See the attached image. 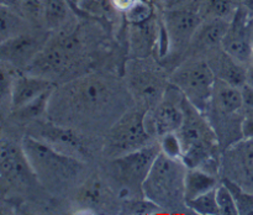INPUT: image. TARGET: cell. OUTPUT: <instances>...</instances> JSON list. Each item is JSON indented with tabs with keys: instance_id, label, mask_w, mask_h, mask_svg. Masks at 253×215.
<instances>
[{
	"instance_id": "cell-1",
	"label": "cell",
	"mask_w": 253,
	"mask_h": 215,
	"mask_svg": "<svg viewBox=\"0 0 253 215\" xmlns=\"http://www.w3.org/2000/svg\"><path fill=\"white\" fill-rule=\"evenodd\" d=\"M119 91L106 77L85 74L54 89L47 114L53 123L69 128L98 124L118 108Z\"/></svg>"
},
{
	"instance_id": "cell-2",
	"label": "cell",
	"mask_w": 253,
	"mask_h": 215,
	"mask_svg": "<svg viewBox=\"0 0 253 215\" xmlns=\"http://www.w3.org/2000/svg\"><path fill=\"white\" fill-rule=\"evenodd\" d=\"M21 146L37 180L48 189L62 190L76 182L84 168V161L64 155L32 135L25 136Z\"/></svg>"
},
{
	"instance_id": "cell-3",
	"label": "cell",
	"mask_w": 253,
	"mask_h": 215,
	"mask_svg": "<svg viewBox=\"0 0 253 215\" xmlns=\"http://www.w3.org/2000/svg\"><path fill=\"white\" fill-rule=\"evenodd\" d=\"M187 170L183 161L173 160L161 152L142 184L143 197L156 203L162 210L185 205Z\"/></svg>"
},
{
	"instance_id": "cell-4",
	"label": "cell",
	"mask_w": 253,
	"mask_h": 215,
	"mask_svg": "<svg viewBox=\"0 0 253 215\" xmlns=\"http://www.w3.org/2000/svg\"><path fill=\"white\" fill-rule=\"evenodd\" d=\"M81 53L82 41L77 32L61 30L46 41L26 71L29 74L53 81L69 73L79 62Z\"/></svg>"
},
{
	"instance_id": "cell-5",
	"label": "cell",
	"mask_w": 253,
	"mask_h": 215,
	"mask_svg": "<svg viewBox=\"0 0 253 215\" xmlns=\"http://www.w3.org/2000/svg\"><path fill=\"white\" fill-rule=\"evenodd\" d=\"M146 118L147 110L138 106L124 111L109 129L104 153L113 160L150 145L152 133L148 130Z\"/></svg>"
},
{
	"instance_id": "cell-6",
	"label": "cell",
	"mask_w": 253,
	"mask_h": 215,
	"mask_svg": "<svg viewBox=\"0 0 253 215\" xmlns=\"http://www.w3.org/2000/svg\"><path fill=\"white\" fill-rule=\"evenodd\" d=\"M168 79L198 110L208 113L216 82V77L208 61L197 58L183 62Z\"/></svg>"
},
{
	"instance_id": "cell-7",
	"label": "cell",
	"mask_w": 253,
	"mask_h": 215,
	"mask_svg": "<svg viewBox=\"0 0 253 215\" xmlns=\"http://www.w3.org/2000/svg\"><path fill=\"white\" fill-rule=\"evenodd\" d=\"M148 58V57H147ZM147 58H135L127 64V90L138 108L150 111L163 98L169 84L160 67Z\"/></svg>"
},
{
	"instance_id": "cell-8",
	"label": "cell",
	"mask_w": 253,
	"mask_h": 215,
	"mask_svg": "<svg viewBox=\"0 0 253 215\" xmlns=\"http://www.w3.org/2000/svg\"><path fill=\"white\" fill-rule=\"evenodd\" d=\"M160 153V143L152 141L150 145L140 150L111 160L114 174L119 180H121L123 185L119 194L121 199L125 200L132 198V193L136 190L142 193L143 182Z\"/></svg>"
},
{
	"instance_id": "cell-9",
	"label": "cell",
	"mask_w": 253,
	"mask_h": 215,
	"mask_svg": "<svg viewBox=\"0 0 253 215\" xmlns=\"http://www.w3.org/2000/svg\"><path fill=\"white\" fill-rule=\"evenodd\" d=\"M183 100L184 95L182 91L172 83L168 84L160 103L152 110L147 111L150 121L147 128L152 135L155 133L157 137H161L166 133L177 132L179 130L184 120Z\"/></svg>"
},
{
	"instance_id": "cell-10",
	"label": "cell",
	"mask_w": 253,
	"mask_h": 215,
	"mask_svg": "<svg viewBox=\"0 0 253 215\" xmlns=\"http://www.w3.org/2000/svg\"><path fill=\"white\" fill-rule=\"evenodd\" d=\"M250 11L242 6L237 9L221 44L227 54L247 67L252 64L253 53V19Z\"/></svg>"
},
{
	"instance_id": "cell-11",
	"label": "cell",
	"mask_w": 253,
	"mask_h": 215,
	"mask_svg": "<svg viewBox=\"0 0 253 215\" xmlns=\"http://www.w3.org/2000/svg\"><path fill=\"white\" fill-rule=\"evenodd\" d=\"M203 20L204 17L197 6L163 11L162 22L169 39L170 52H180L189 47L193 36Z\"/></svg>"
},
{
	"instance_id": "cell-12",
	"label": "cell",
	"mask_w": 253,
	"mask_h": 215,
	"mask_svg": "<svg viewBox=\"0 0 253 215\" xmlns=\"http://www.w3.org/2000/svg\"><path fill=\"white\" fill-rule=\"evenodd\" d=\"M37 130H39L37 135L32 136L47 142L54 150L59 151L64 155L78 158L84 162H85L86 157H90L85 142L73 128L49 121V123L41 124Z\"/></svg>"
},
{
	"instance_id": "cell-13",
	"label": "cell",
	"mask_w": 253,
	"mask_h": 215,
	"mask_svg": "<svg viewBox=\"0 0 253 215\" xmlns=\"http://www.w3.org/2000/svg\"><path fill=\"white\" fill-rule=\"evenodd\" d=\"M224 165L229 168V178L253 193V138H242L226 148Z\"/></svg>"
},
{
	"instance_id": "cell-14",
	"label": "cell",
	"mask_w": 253,
	"mask_h": 215,
	"mask_svg": "<svg viewBox=\"0 0 253 215\" xmlns=\"http://www.w3.org/2000/svg\"><path fill=\"white\" fill-rule=\"evenodd\" d=\"M0 170H1L2 180L9 185L25 184L31 177H36L22 146L16 145L12 141H1Z\"/></svg>"
},
{
	"instance_id": "cell-15",
	"label": "cell",
	"mask_w": 253,
	"mask_h": 215,
	"mask_svg": "<svg viewBox=\"0 0 253 215\" xmlns=\"http://www.w3.org/2000/svg\"><path fill=\"white\" fill-rule=\"evenodd\" d=\"M46 41L30 32H22L12 39L0 43L1 61L7 62L15 68H25L31 64L35 57L39 54Z\"/></svg>"
},
{
	"instance_id": "cell-16",
	"label": "cell",
	"mask_w": 253,
	"mask_h": 215,
	"mask_svg": "<svg viewBox=\"0 0 253 215\" xmlns=\"http://www.w3.org/2000/svg\"><path fill=\"white\" fill-rule=\"evenodd\" d=\"M56 84L51 79L43 77L34 76V74H22L15 78L10 90V108L11 110H17L26 104L31 103L40 95L46 91L53 90Z\"/></svg>"
},
{
	"instance_id": "cell-17",
	"label": "cell",
	"mask_w": 253,
	"mask_h": 215,
	"mask_svg": "<svg viewBox=\"0 0 253 215\" xmlns=\"http://www.w3.org/2000/svg\"><path fill=\"white\" fill-rule=\"evenodd\" d=\"M113 197L110 187L98 174L86 178L76 194V203L81 210H100Z\"/></svg>"
},
{
	"instance_id": "cell-18",
	"label": "cell",
	"mask_w": 253,
	"mask_h": 215,
	"mask_svg": "<svg viewBox=\"0 0 253 215\" xmlns=\"http://www.w3.org/2000/svg\"><path fill=\"white\" fill-rule=\"evenodd\" d=\"M161 21L155 16L141 24L130 25V49L133 58H147L157 48Z\"/></svg>"
},
{
	"instance_id": "cell-19",
	"label": "cell",
	"mask_w": 253,
	"mask_h": 215,
	"mask_svg": "<svg viewBox=\"0 0 253 215\" xmlns=\"http://www.w3.org/2000/svg\"><path fill=\"white\" fill-rule=\"evenodd\" d=\"M207 61L216 78L222 79L239 88H242L246 84L249 67L237 62L222 48L220 52H214Z\"/></svg>"
},
{
	"instance_id": "cell-20",
	"label": "cell",
	"mask_w": 253,
	"mask_h": 215,
	"mask_svg": "<svg viewBox=\"0 0 253 215\" xmlns=\"http://www.w3.org/2000/svg\"><path fill=\"white\" fill-rule=\"evenodd\" d=\"M229 20L219 19V17H209L204 19L197 32L193 36L190 44L197 49L210 51L217 47H222V40L226 35L230 26Z\"/></svg>"
},
{
	"instance_id": "cell-21",
	"label": "cell",
	"mask_w": 253,
	"mask_h": 215,
	"mask_svg": "<svg viewBox=\"0 0 253 215\" xmlns=\"http://www.w3.org/2000/svg\"><path fill=\"white\" fill-rule=\"evenodd\" d=\"M219 184L216 174L202 168H188L185 174V203L215 189Z\"/></svg>"
},
{
	"instance_id": "cell-22",
	"label": "cell",
	"mask_w": 253,
	"mask_h": 215,
	"mask_svg": "<svg viewBox=\"0 0 253 215\" xmlns=\"http://www.w3.org/2000/svg\"><path fill=\"white\" fill-rule=\"evenodd\" d=\"M71 5L68 0H44L43 24L48 30H62L71 16Z\"/></svg>"
},
{
	"instance_id": "cell-23",
	"label": "cell",
	"mask_w": 253,
	"mask_h": 215,
	"mask_svg": "<svg viewBox=\"0 0 253 215\" xmlns=\"http://www.w3.org/2000/svg\"><path fill=\"white\" fill-rule=\"evenodd\" d=\"M0 25H1L0 27V41L1 42L12 39L22 32H26L25 21L22 17H20L16 10L2 6V5L0 9Z\"/></svg>"
},
{
	"instance_id": "cell-24",
	"label": "cell",
	"mask_w": 253,
	"mask_h": 215,
	"mask_svg": "<svg viewBox=\"0 0 253 215\" xmlns=\"http://www.w3.org/2000/svg\"><path fill=\"white\" fill-rule=\"evenodd\" d=\"M74 2L82 12L95 19L113 20L119 12L111 0H76Z\"/></svg>"
},
{
	"instance_id": "cell-25",
	"label": "cell",
	"mask_w": 253,
	"mask_h": 215,
	"mask_svg": "<svg viewBox=\"0 0 253 215\" xmlns=\"http://www.w3.org/2000/svg\"><path fill=\"white\" fill-rule=\"evenodd\" d=\"M53 90L46 91L44 94L40 95L39 98H36L35 100H32L31 103L26 104V105H24L22 108L17 109V110H14V113L16 114L17 118L22 121H32V120H36V119L41 118L44 113H47V111H48L49 99H51V95H52V93H53Z\"/></svg>"
},
{
	"instance_id": "cell-26",
	"label": "cell",
	"mask_w": 253,
	"mask_h": 215,
	"mask_svg": "<svg viewBox=\"0 0 253 215\" xmlns=\"http://www.w3.org/2000/svg\"><path fill=\"white\" fill-rule=\"evenodd\" d=\"M185 208L199 215H217L220 214L219 205L216 202V188L204 193L199 197L185 203Z\"/></svg>"
},
{
	"instance_id": "cell-27",
	"label": "cell",
	"mask_w": 253,
	"mask_h": 215,
	"mask_svg": "<svg viewBox=\"0 0 253 215\" xmlns=\"http://www.w3.org/2000/svg\"><path fill=\"white\" fill-rule=\"evenodd\" d=\"M125 20L128 25L141 24L155 16V9L153 5L148 0H136L125 12H124Z\"/></svg>"
},
{
	"instance_id": "cell-28",
	"label": "cell",
	"mask_w": 253,
	"mask_h": 215,
	"mask_svg": "<svg viewBox=\"0 0 253 215\" xmlns=\"http://www.w3.org/2000/svg\"><path fill=\"white\" fill-rule=\"evenodd\" d=\"M123 212L126 214H136V215H146V214H155L160 212L161 209L156 203L151 202L147 198L142 197L141 199H135V198H128V199L123 200Z\"/></svg>"
},
{
	"instance_id": "cell-29",
	"label": "cell",
	"mask_w": 253,
	"mask_h": 215,
	"mask_svg": "<svg viewBox=\"0 0 253 215\" xmlns=\"http://www.w3.org/2000/svg\"><path fill=\"white\" fill-rule=\"evenodd\" d=\"M216 202L221 215H239V207L236 204L234 194L227 185L220 183L216 187Z\"/></svg>"
},
{
	"instance_id": "cell-30",
	"label": "cell",
	"mask_w": 253,
	"mask_h": 215,
	"mask_svg": "<svg viewBox=\"0 0 253 215\" xmlns=\"http://www.w3.org/2000/svg\"><path fill=\"white\" fill-rule=\"evenodd\" d=\"M160 141V147L161 152L163 155L168 156V157L173 158V160H180L182 161L183 157V145L182 141H180L178 132H169L166 133V135L161 136Z\"/></svg>"
},
{
	"instance_id": "cell-31",
	"label": "cell",
	"mask_w": 253,
	"mask_h": 215,
	"mask_svg": "<svg viewBox=\"0 0 253 215\" xmlns=\"http://www.w3.org/2000/svg\"><path fill=\"white\" fill-rule=\"evenodd\" d=\"M21 9L29 20L37 24L43 22L44 0H24Z\"/></svg>"
},
{
	"instance_id": "cell-32",
	"label": "cell",
	"mask_w": 253,
	"mask_h": 215,
	"mask_svg": "<svg viewBox=\"0 0 253 215\" xmlns=\"http://www.w3.org/2000/svg\"><path fill=\"white\" fill-rule=\"evenodd\" d=\"M158 5L162 7L163 11H166V10L180 9V7L197 6V2L195 0H158Z\"/></svg>"
},
{
	"instance_id": "cell-33",
	"label": "cell",
	"mask_w": 253,
	"mask_h": 215,
	"mask_svg": "<svg viewBox=\"0 0 253 215\" xmlns=\"http://www.w3.org/2000/svg\"><path fill=\"white\" fill-rule=\"evenodd\" d=\"M244 94V113L245 115H253V89L247 84L242 86Z\"/></svg>"
},
{
	"instance_id": "cell-34",
	"label": "cell",
	"mask_w": 253,
	"mask_h": 215,
	"mask_svg": "<svg viewBox=\"0 0 253 215\" xmlns=\"http://www.w3.org/2000/svg\"><path fill=\"white\" fill-rule=\"evenodd\" d=\"M242 137L253 138V115H245L241 124Z\"/></svg>"
},
{
	"instance_id": "cell-35",
	"label": "cell",
	"mask_w": 253,
	"mask_h": 215,
	"mask_svg": "<svg viewBox=\"0 0 253 215\" xmlns=\"http://www.w3.org/2000/svg\"><path fill=\"white\" fill-rule=\"evenodd\" d=\"M111 1H113L114 7H115L119 12H123L124 14L136 0H111Z\"/></svg>"
},
{
	"instance_id": "cell-36",
	"label": "cell",
	"mask_w": 253,
	"mask_h": 215,
	"mask_svg": "<svg viewBox=\"0 0 253 215\" xmlns=\"http://www.w3.org/2000/svg\"><path fill=\"white\" fill-rule=\"evenodd\" d=\"M0 1H1L2 6L10 7L12 10H17L21 9V5L24 0H0Z\"/></svg>"
},
{
	"instance_id": "cell-37",
	"label": "cell",
	"mask_w": 253,
	"mask_h": 215,
	"mask_svg": "<svg viewBox=\"0 0 253 215\" xmlns=\"http://www.w3.org/2000/svg\"><path fill=\"white\" fill-rule=\"evenodd\" d=\"M247 86H250L253 89V66H249V69H247Z\"/></svg>"
},
{
	"instance_id": "cell-38",
	"label": "cell",
	"mask_w": 253,
	"mask_h": 215,
	"mask_svg": "<svg viewBox=\"0 0 253 215\" xmlns=\"http://www.w3.org/2000/svg\"><path fill=\"white\" fill-rule=\"evenodd\" d=\"M205 1H207V0H195V2H197V5L199 4V6H202V5L204 4Z\"/></svg>"
},
{
	"instance_id": "cell-39",
	"label": "cell",
	"mask_w": 253,
	"mask_h": 215,
	"mask_svg": "<svg viewBox=\"0 0 253 215\" xmlns=\"http://www.w3.org/2000/svg\"><path fill=\"white\" fill-rule=\"evenodd\" d=\"M252 66H253V53H252Z\"/></svg>"
}]
</instances>
